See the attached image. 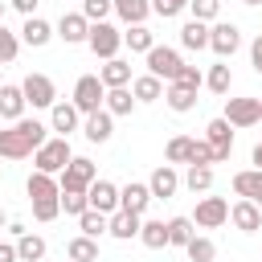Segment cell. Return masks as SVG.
I'll return each instance as SVG.
<instances>
[{
    "label": "cell",
    "mask_w": 262,
    "mask_h": 262,
    "mask_svg": "<svg viewBox=\"0 0 262 262\" xmlns=\"http://www.w3.org/2000/svg\"><path fill=\"white\" fill-rule=\"evenodd\" d=\"M180 45L184 49H209V25L205 20H184L180 25Z\"/></svg>",
    "instance_id": "26"
},
{
    "label": "cell",
    "mask_w": 262,
    "mask_h": 262,
    "mask_svg": "<svg viewBox=\"0 0 262 262\" xmlns=\"http://www.w3.org/2000/svg\"><path fill=\"white\" fill-rule=\"evenodd\" d=\"M25 192H29V201L37 205V201H53V196H61V184H57V176L33 172V176H29V184H25Z\"/></svg>",
    "instance_id": "21"
},
{
    "label": "cell",
    "mask_w": 262,
    "mask_h": 262,
    "mask_svg": "<svg viewBox=\"0 0 262 262\" xmlns=\"http://www.w3.org/2000/svg\"><path fill=\"white\" fill-rule=\"evenodd\" d=\"M188 164H217L213 160V147H209V139H192V156H188Z\"/></svg>",
    "instance_id": "47"
},
{
    "label": "cell",
    "mask_w": 262,
    "mask_h": 262,
    "mask_svg": "<svg viewBox=\"0 0 262 262\" xmlns=\"http://www.w3.org/2000/svg\"><path fill=\"white\" fill-rule=\"evenodd\" d=\"M180 66H184V61H180V53H176V49H168V45H156V49L147 53V74H151V78H160L164 86H168V82H176Z\"/></svg>",
    "instance_id": "6"
},
{
    "label": "cell",
    "mask_w": 262,
    "mask_h": 262,
    "mask_svg": "<svg viewBox=\"0 0 262 262\" xmlns=\"http://www.w3.org/2000/svg\"><path fill=\"white\" fill-rule=\"evenodd\" d=\"M20 90H25V102H33V106H49L53 111V102H57V86H53L49 74H29L20 82Z\"/></svg>",
    "instance_id": "9"
},
{
    "label": "cell",
    "mask_w": 262,
    "mask_h": 262,
    "mask_svg": "<svg viewBox=\"0 0 262 262\" xmlns=\"http://www.w3.org/2000/svg\"><path fill=\"white\" fill-rule=\"evenodd\" d=\"M86 45L94 49V57L111 61V57H119V49H123V33H119L111 20H102V25H90V37H86Z\"/></svg>",
    "instance_id": "5"
},
{
    "label": "cell",
    "mask_w": 262,
    "mask_h": 262,
    "mask_svg": "<svg viewBox=\"0 0 262 262\" xmlns=\"http://www.w3.org/2000/svg\"><path fill=\"white\" fill-rule=\"evenodd\" d=\"M45 131L49 127L41 119H16L12 127H0V160H25V156H33L41 143H49Z\"/></svg>",
    "instance_id": "1"
},
{
    "label": "cell",
    "mask_w": 262,
    "mask_h": 262,
    "mask_svg": "<svg viewBox=\"0 0 262 262\" xmlns=\"http://www.w3.org/2000/svg\"><path fill=\"white\" fill-rule=\"evenodd\" d=\"M229 221L242 229V233H258L262 229V209L254 201H233L229 205Z\"/></svg>",
    "instance_id": "14"
},
{
    "label": "cell",
    "mask_w": 262,
    "mask_h": 262,
    "mask_svg": "<svg viewBox=\"0 0 262 262\" xmlns=\"http://www.w3.org/2000/svg\"><path fill=\"white\" fill-rule=\"evenodd\" d=\"M205 139H209V147H213V160L225 164L229 151H233V131H229V123H225V119H213V123L205 127Z\"/></svg>",
    "instance_id": "11"
},
{
    "label": "cell",
    "mask_w": 262,
    "mask_h": 262,
    "mask_svg": "<svg viewBox=\"0 0 262 262\" xmlns=\"http://www.w3.org/2000/svg\"><path fill=\"white\" fill-rule=\"evenodd\" d=\"M0 262H20V258H16V246H8V242H0Z\"/></svg>",
    "instance_id": "50"
},
{
    "label": "cell",
    "mask_w": 262,
    "mask_h": 262,
    "mask_svg": "<svg viewBox=\"0 0 262 262\" xmlns=\"http://www.w3.org/2000/svg\"><path fill=\"white\" fill-rule=\"evenodd\" d=\"M147 205H151V188H147V184L131 180V184H123V188H119V209L139 213V217H143V209H147Z\"/></svg>",
    "instance_id": "17"
},
{
    "label": "cell",
    "mask_w": 262,
    "mask_h": 262,
    "mask_svg": "<svg viewBox=\"0 0 262 262\" xmlns=\"http://www.w3.org/2000/svg\"><path fill=\"white\" fill-rule=\"evenodd\" d=\"M205 86H209L213 94H229V86H233V74H229V66H225V61L209 66V74H205Z\"/></svg>",
    "instance_id": "35"
},
{
    "label": "cell",
    "mask_w": 262,
    "mask_h": 262,
    "mask_svg": "<svg viewBox=\"0 0 262 262\" xmlns=\"http://www.w3.org/2000/svg\"><path fill=\"white\" fill-rule=\"evenodd\" d=\"M16 12H25V16H37V0H8Z\"/></svg>",
    "instance_id": "49"
},
{
    "label": "cell",
    "mask_w": 262,
    "mask_h": 262,
    "mask_svg": "<svg viewBox=\"0 0 262 262\" xmlns=\"http://www.w3.org/2000/svg\"><path fill=\"white\" fill-rule=\"evenodd\" d=\"M86 201H90V209L94 213H119V184H111V180H94L90 184V192H86Z\"/></svg>",
    "instance_id": "12"
},
{
    "label": "cell",
    "mask_w": 262,
    "mask_h": 262,
    "mask_svg": "<svg viewBox=\"0 0 262 262\" xmlns=\"http://www.w3.org/2000/svg\"><path fill=\"white\" fill-rule=\"evenodd\" d=\"M25 115V90L20 86H0V119H8V123H16Z\"/></svg>",
    "instance_id": "23"
},
{
    "label": "cell",
    "mask_w": 262,
    "mask_h": 262,
    "mask_svg": "<svg viewBox=\"0 0 262 262\" xmlns=\"http://www.w3.org/2000/svg\"><path fill=\"white\" fill-rule=\"evenodd\" d=\"M184 184H188V192H209L213 188V168L209 164H188Z\"/></svg>",
    "instance_id": "36"
},
{
    "label": "cell",
    "mask_w": 262,
    "mask_h": 262,
    "mask_svg": "<svg viewBox=\"0 0 262 262\" xmlns=\"http://www.w3.org/2000/svg\"><path fill=\"white\" fill-rule=\"evenodd\" d=\"M237 45H242V33H237V25H229V20H217L213 29H209V49L225 61V57H233L237 53Z\"/></svg>",
    "instance_id": "10"
},
{
    "label": "cell",
    "mask_w": 262,
    "mask_h": 262,
    "mask_svg": "<svg viewBox=\"0 0 262 262\" xmlns=\"http://www.w3.org/2000/svg\"><path fill=\"white\" fill-rule=\"evenodd\" d=\"M188 156H192V139L188 135H172L168 147H164V160L168 164H188Z\"/></svg>",
    "instance_id": "37"
},
{
    "label": "cell",
    "mask_w": 262,
    "mask_h": 262,
    "mask_svg": "<svg viewBox=\"0 0 262 262\" xmlns=\"http://www.w3.org/2000/svg\"><path fill=\"white\" fill-rule=\"evenodd\" d=\"M53 37H57V29H53L49 20H41V16H25V25H20V41H25V45L41 49V45H49Z\"/></svg>",
    "instance_id": "15"
},
{
    "label": "cell",
    "mask_w": 262,
    "mask_h": 262,
    "mask_svg": "<svg viewBox=\"0 0 262 262\" xmlns=\"http://www.w3.org/2000/svg\"><path fill=\"white\" fill-rule=\"evenodd\" d=\"M184 8H188V0H151V12L164 16V20H168V16H180Z\"/></svg>",
    "instance_id": "46"
},
{
    "label": "cell",
    "mask_w": 262,
    "mask_h": 262,
    "mask_svg": "<svg viewBox=\"0 0 262 262\" xmlns=\"http://www.w3.org/2000/svg\"><path fill=\"white\" fill-rule=\"evenodd\" d=\"M192 237H196L192 217H172V221H168V246H180V250H184Z\"/></svg>",
    "instance_id": "33"
},
{
    "label": "cell",
    "mask_w": 262,
    "mask_h": 262,
    "mask_svg": "<svg viewBox=\"0 0 262 262\" xmlns=\"http://www.w3.org/2000/svg\"><path fill=\"white\" fill-rule=\"evenodd\" d=\"M250 160H254V168H258V172H262V143H258V147H254V156H250Z\"/></svg>",
    "instance_id": "51"
},
{
    "label": "cell",
    "mask_w": 262,
    "mask_h": 262,
    "mask_svg": "<svg viewBox=\"0 0 262 262\" xmlns=\"http://www.w3.org/2000/svg\"><path fill=\"white\" fill-rule=\"evenodd\" d=\"M4 221H8V217H4V209H0V225H4Z\"/></svg>",
    "instance_id": "54"
},
{
    "label": "cell",
    "mask_w": 262,
    "mask_h": 262,
    "mask_svg": "<svg viewBox=\"0 0 262 262\" xmlns=\"http://www.w3.org/2000/svg\"><path fill=\"white\" fill-rule=\"evenodd\" d=\"M98 78H102V86H106V90H119V86H127V82H131V66H127L123 57H111V61L98 70Z\"/></svg>",
    "instance_id": "24"
},
{
    "label": "cell",
    "mask_w": 262,
    "mask_h": 262,
    "mask_svg": "<svg viewBox=\"0 0 262 262\" xmlns=\"http://www.w3.org/2000/svg\"><path fill=\"white\" fill-rule=\"evenodd\" d=\"M102 102H106L102 78H98V74H82V78L74 82V106H78L82 115H94V111H102Z\"/></svg>",
    "instance_id": "4"
},
{
    "label": "cell",
    "mask_w": 262,
    "mask_h": 262,
    "mask_svg": "<svg viewBox=\"0 0 262 262\" xmlns=\"http://www.w3.org/2000/svg\"><path fill=\"white\" fill-rule=\"evenodd\" d=\"M0 70H4V66H0ZM0 86H4V82H0Z\"/></svg>",
    "instance_id": "55"
},
{
    "label": "cell",
    "mask_w": 262,
    "mask_h": 262,
    "mask_svg": "<svg viewBox=\"0 0 262 262\" xmlns=\"http://www.w3.org/2000/svg\"><path fill=\"white\" fill-rule=\"evenodd\" d=\"M233 192H237L242 201H254V205L262 209V172H258V168L237 172V176H233Z\"/></svg>",
    "instance_id": "20"
},
{
    "label": "cell",
    "mask_w": 262,
    "mask_h": 262,
    "mask_svg": "<svg viewBox=\"0 0 262 262\" xmlns=\"http://www.w3.org/2000/svg\"><path fill=\"white\" fill-rule=\"evenodd\" d=\"M147 188H151V201H156V196H160V201L176 196V188H180V176H176V168H172V164H160V168L151 172Z\"/></svg>",
    "instance_id": "16"
},
{
    "label": "cell",
    "mask_w": 262,
    "mask_h": 262,
    "mask_svg": "<svg viewBox=\"0 0 262 262\" xmlns=\"http://www.w3.org/2000/svg\"><path fill=\"white\" fill-rule=\"evenodd\" d=\"M242 4H262V0H242Z\"/></svg>",
    "instance_id": "53"
},
{
    "label": "cell",
    "mask_w": 262,
    "mask_h": 262,
    "mask_svg": "<svg viewBox=\"0 0 262 262\" xmlns=\"http://www.w3.org/2000/svg\"><path fill=\"white\" fill-rule=\"evenodd\" d=\"M57 213H61V196H53V201H37V205H33V217H37L41 225H45V221H53Z\"/></svg>",
    "instance_id": "45"
},
{
    "label": "cell",
    "mask_w": 262,
    "mask_h": 262,
    "mask_svg": "<svg viewBox=\"0 0 262 262\" xmlns=\"http://www.w3.org/2000/svg\"><path fill=\"white\" fill-rule=\"evenodd\" d=\"M250 61H254V74H262V33H258L254 45H250Z\"/></svg>",
    "instance_id": "48"
},
{
    "label": "cell",
    "mask_w": 262,
    "mask_h": 262,
    "mask_svg": "<svg viewBox=\"0 0 262 262\" xmlns=\"http://www.w3.org/2000/svg\"><path fill=\"white\" fill-rule=\"evenodd\" d=\"M123 45H127L131 53H151V49H156V37H151V29H147V25H127Z\"/></svg>",
    "instance_id": "27"
},
{
    "label": "cell",
    "mask_w": 262,
    "mask_h": 262,
    "mask_svg": "<svg viewBox=\"0 0 262 262\" xmlns=\"http://www.w3.org/2000/svg\"><path fill=\"white\" fill-rule=\"evenodd\" d=\"M225 221H229V201H225V196H201V201H196L192 225H201V229H217V225H225Z\"/></svg>",
    "instance_id": "8"
},
{
    "label": "cell",
    "mask_w": 262,
    "mask_h": 262,
    "mask_svg": "<svg viewBox=\"0 0 262 262\" xmlns=\"http://www.w3.org/2000/svg\"><path fill=\"white\" fill-rule=\"evenodd\" d=\"M164 102L176 111V115H188L192 106H196V90H188V86H176V82H168L164 86Z\"/></svg>",
    "instance_id": "25"
},
{
    "label": "cell",
    "mask_w": 262,
    "mask_h": 262,
    "mask_svg": "<svg viewBox=\"0 0 262 262\" xmlns=\"http://www.w3.org/2000/svg\"><path fill=\"white\" fill-rule=\"evenodd\" d=\"M131 94H135V102H156V98H164V82L151 78V74H143V78L131 82Z\"/></svg>",
    "instance_id": "29"
},
{
    "label": "cell",
    "mask_w": 262,
    "mask_h": 262,
    "mask_svg": "<svg viewBox=\"0 0 262 262\" xmlns=\"http://www.w3.org/2000/svg\"><path fill=\"white\" fill-rule=\"evenodd\" d=\"M115 12H119L127 25H143L147 12H151V0H115Z\"/></svg>",
    "instance_id": "31"
},
{
    "label": "cell",
    "mask_w": 262,
    "mask_h": 262,
    "mask_svg": "<svg viewBox=\"0 0 262 262\" xmlns=\"http://www.w3.org/2000/svg\"><path fill=\"white\" fill-rule=\"evenodd\" d=\"M111 12H115V0H82V16L90 25H102Z\"/></svg>",
    "instance_id": "40"
},
{
    "label": "cell",
    "mask_w": 262,
    "mask_h": 262,
    "mask_svg": "<svg viewBox=\"0 0 262 262\" xmlns=\"http://www.w3.org/2000/svg\"><path fill=\"white\" fill-rule=\"evenodd\" d=\"M78 119H82V111L74 106V102H53V111H49V127L66 139L70 131H78Z\"/></svg>",
    "instance_id": "18"
},
{
    "label": "cell",
    "mask_w": 262,
    "mask_h": 262,
    "mask_svg": "<svg viewBox=\"0 0 262 262\" xmlns=\"http://www.w3.org/2000/svg\"><path fill=\"white\" fill-rule=\"evenodd\" d=\"M139 242L147 250H164L168 246V221H143L139 225Z\"/></svg>",
    "instance_id": "30"
},
{
    "label": "cell",
    "mask_w": 262,
    "mask_h": 262,
    "mask_svg": "<svg viewBox=\"0 0 262 262\" xmlns=\"http://www.w3.org/2000/svg\"><path fill=\"white\" fill-rule=\"evenodd\" d=\"M82 131H86L90 143H106V139L115 135V115H111V111H94V115H86Z\"/></svg>",
    "instance_id": "19"
},
{
    "label": "cell",
    "mask_w": 262,
    "mask_h": 262,
    "mask_svg": "<svg viewBox=\"0 0 262 262\" xmlns=\"http://www.w3.org/2000/svg\"><path fill=\"white\" fill-rule=\"evenodd\" d=\"M184 254H188V262H213V258H217V246H213L209 237H192V242L184 246Z\"/></svg>",
    "instance_id": "39"
},
{
    "label": "cell",
    "mask_w": 262,
    "mask_h": 262,
    "mask_svg": "<svg viewBox=\"0 0 262 262\" xmlns=\"http://www.w3.org/2000/svg\"><path fill=\"white\" fill-rule=\"evenodd\" d=\"M0 123H4V119H0Z\"/></svg>",
    "instance_id": "56"
},
{
    "label": "cell",
    "mask_w": 262,
    "mask_h": 262,
    "mask_svg": "<svg viewBox=\"0 0 262 262\" xmlns=\"http://www.w3.org/2000/svg\"><path fill=\"white\" fill-rule=\"evenodd\" d=\"M188 12H192V20H217V12H221V0H188Z\"/></svg>",
    "instance_id": "41"
},
{
    "label": "cell",
    "mask_w": 262,
    "mask_h": 262,
    "mask_svg": "<svg viewBox=\"0 0 262 262\" xmlns=\"http://www.w3.org/2000/svg\"><path fill=\"white\" fill-rule=\"evenodd\" d=\"M66 254H70V262H98V242L82 233V237H74L66 246Z\"/></svg>",
    "instance_id": "34"
},
{
    "label": "cell",
    "mask_w": 262,
    "mask_h": 262,
    "mask_svg": "<svg viewBox=\"0 0 262 262\" xmlns=\"http://www.w3.org/2000/svg\"><path fill=\"white\" fill-rule=\"evenodd\" d=\"M4 8H8V4H4V0H0V25H4Z\"/></svg>",
    "instance_id": "52"
},
{
    "label": "cell",
    "mask_w": 262,
    "mask_h": 262,
    "mask_svg": "<svg viewBox=\"0 0 262 262\" xmlns=\"http://www.w3.org/2000/svg\"><path fill=\"white\" fill-rule=\"evenodd\" d=\"M74 160V151H70V139H49V143H41L37 151H33V164H37V172H45V176H61L66 172V164Z\"/></svg>",
    "instance_id": "2"
},
{
    "label": "cell",
    "mask_w": 262,
    "mask_h": 262,
    "mask_svg": "<svg viewBox=\"0 0 262 262\" xmlns=\"http://www.w3.org/2000/svg\"><path fill=\"white\" fill-rule=\"evenodd\" d=\"M139 225H143V217L139 213H127V209H119V213H111V237H119V242H131V237H139Z\"/></svg>",
    "instance_id": "22"
},
{
    "label": "cell",
    "mask_w": 262,
    "mask_h": 262,
    "mask_svg": "<svg viewBox=\"0 0 262 262\" xmlns=\"http://www.w3.org/2000/svg\"><path fill=\"white\" fill-rule=\"evenodd\" d=\"M102 111H111V115H131V111H135V94H131L127 86H119V90H106V102H102Z\"/></svg>",
    "instance_id": "32"
},
{
    "label": "cell",
    "mask_w": 262,
    "mask_h": 262,
    "mask_svg": "<svg viewBox=\"0 0 262 262\" xmlns=\"http://www.w3.org/2000/svg\"><path fill=\"white\" fill-rule=\"evenodd\" d=\"M78 225H82V233H86V237H94V242H98V233H106V229H111V217H106V213L86 209V213L78 217Z\"/></svg>",
    "instance_id": "38"
},
{
    "label": "cell",
    "mask_w": 262,
    "mask_h": 262,
    "mask_svg": "<svg viewBox=\"0 0 262 262\" xmlns=\"http://www.w3.org/2000/svg\"><path fill=\"white\" fill-rule=\"evenodd\" d=\"M16 53H20V37H16L12 29H4V25H0V66H8Z\"/></svg>",
    "instance_id": "42"
},
{
    "label": "cell",
    "mask_w": 262,
    "mask_h": 262,
    "mask_svg": "<svg viewBox=\"0 0 262 262\" xmlns=\"http://www.w3.org/2000/svg\"><path fill=\"white\" fill-rule=\"evenodd\" d=\"M57 37H61L66 45H82V41L90 37V20H86L82 12H61V20H57Z\"/></svg>",
    "instance_id": "13"
},
{
    "label": "cell",
    "mask_w": 262,
    "mask_h": 262,
    "mask_svg": "<svg viewBox=\"0 0 262 262\" xmlns=\"http://www.w3.org/2000/svg\"><path fill=\"white\" fill-rule=\"evenodd\" d=\"M176 86L201 90V86H205V74H201V66H180V74H176Z\"/></svg>",
    "instance_id": "43"
},
{
    "label": "cell",
    "mask_w": 262,
    "mask_h": 262,
    "mask_svg": "<svg viewBox=\"0 0 262 262\" xmlns=\"http://www.w3.org/2000/svg\"><path fill=\"white\" fill-rule=\"evenodd\" d=\"M45 250H49V246H45L41 233H20V237H16V258H20V262H41Z\"/></svg>",
    "instance_id": "28"
},
{
    "label": "cell",
    "mask_w": 262,
    "mask_h": 262,
    "mask_svg": "<svg viewBox=\"0 0 262 262\" xmlns=\"http://www.w3.org/2000/svg\"><path fill=\"white\" fill-rule=\"evenodd\" d=\"M98 180V168H94V160L90 156H74L70 164H66V172L57 176V184H61V192H90V184Z\"/></svg>",
    "instance_id": "3"
},
{
    "label": "cell",
    "mask_w": 262,
    "mask_h": 262,
    "mask_svg": "<svg viewBox=\"0 0 262 262\" xmlns=\"http://www.w3.org/2000/svg\"><path fill=\"white\" fill-rule=\"evenodd\" d=\"M229 127H254L262 123V98H225V115Z\"/></svg>",
    "instance_id": "7"
},
{
    "label": "cell",
    "mask_w": 262,
    "mask_h": 262,
    "mask_svg": "<svg viewBox=\"0 0 262 262\" xmlns=\"http://www.w3.org/2000/svg\"><path fill=\"white\" fill-rule=\"evenodd\" d=\"M61 209H66L70 217H82V213L90 209V201H86V192H61Z\"/></svg>",
    "instance_id": "44"
}]
</instances>
